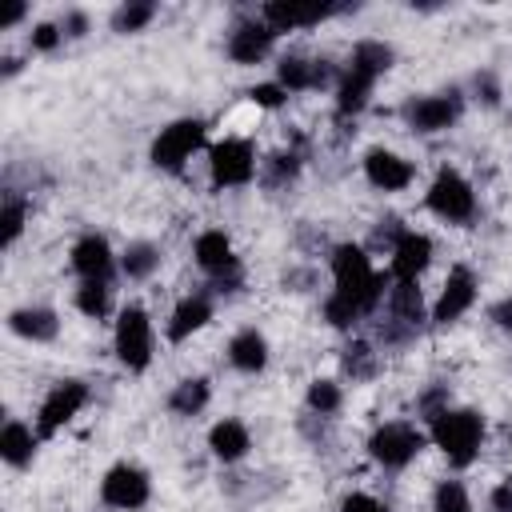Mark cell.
I'll list each match as a JSON object with an SVG mask.
<instances>
[{
	"instance_id": "27",
	"label": "cell",
	"mask_w": 512,
	"mask_h": 512,
	"mask_svg": "<svg viewBox=\"0 0 512 512\" xmlns=\"http://www.w3.org/2000/svg\"><path fill=\"white\" fill-rule=\"evenodd\" d=\"M156 264H160V248H156V244H148V240L128 244V248H124V256H120V268H124V276H128V280H144V276H152V272H156Z\"/></svg>"
},
{
	"instance_id": "8",
	"label": "cell",
	"mask_w": 512,
	"mask_h": 512,
	"mask_svg": "<svg viewBox=\"0 0 512 512\" xmlns=\"http://www.w3.org/2000/svg\"><path fill=\"white\" fill-rule=\"evenodd\" d=\"M404 124L416 132H444L460 116V92H436V96H416L400 108Z\"/></svg>"
},
{
	"instance_id": "39",
	"label": "cell",
	"mask_w": 512,
	"mask_h": 512,
	"mask_svg": "<svg viewBox=\"0 0 512 512\" xmlns=\"http://www.w3.org/2000/svg\"><path fill=\"white\" fill-rule=\"evenodd\" d=\"M268 168H272V184H284V180H292V176H296L300 160H296L292 152H288V156L280 152V156H272V164H268Z\"/></svg>"
},
{
	"instance_id": "20",
	"label": "cell",
	"mask_w": 512,
	"mask_h": 512,
	"mask_svg": "<svg viewBox=\"0 0 512 512\" xmlns=\"http://www.w3.org/2000/svg\"><path fill=\"white\" fill-rule=\"evenodd\" d=\"M208 448H212L216 460L236 464V460L248 456L252 436H248V428H244L240 420H220V424H212V432H208Z\"/></svg>"
},
{
	"instance_id": "16",
	"label": "cell",
	"mask_w": 512,
	"mask_h": 512,
	"mask_svg": "<svg viewBox=\"0 0 512 512\" xmlns=\"http://www.w3.org/2000/svg\"><path fill=\"white\" fill-rule=\"evenodd\" d=\"M364 176H368V184L380 188V192H400V188L412 184V164H408L404 156L388 152V148H372V152L364 156Z\"/></svg>"
},
{
	"instance_id": "37",
	"label": "cell",
	"mask_w": 512,
	"mask_h": 512,
	"mask_svg": "<svg viewBox=\"0 0 512 512\" xmlns=\"http://www.w3.org/2000/svg\"><path fill=\"white\" fill-rule=\"evenodd\" d=\"M340 512H388V508L376 496H368V492H352V496H344Z\"/></svg>"
},
{
	"instance_id": "34",
	"label": "cell",
	"mask_w": 512,
	"mask_h": 512,
	"mask_svg": "<svg viewBox=\"0 0 512 512\" xmlns=\"http://www.w3.org/2000/svg\"><path fill=\"white\" fill-rule=\"evenodd\" d=\"M344 372H352V380L372 376V348L368 344H348L344 348Z\"/></svg>"
},
{
	"instance_id": "17",
	"label": "cell",
	"mask_w": 512,
	"mask_h": 512,
	"mask_svg": "<svg viewBox=\"0 0 512 512\" xmlns=\"http://www.w3.org/2000/svg\"><path fill=\"white\" fill-rule=\"evenodd\" d=\"M72 268L84 280H104L108 284V276H112V248H108V240L96 236V232L80 236L76 248H72Z\"/></svg>"
},
{
	"instance_id": "9",
	"label": "cell",
	"mask_w": 512,
	"mask_h": 512,
	"mask_svg": "<svg viewBox=\"0 0 512 512\" xmlns=\"http://www.w3.org/2000/svg\"><path fill=\"white\" fill-rule=\"evenodd\" d=\"M148 492H152V484H148V476H144L136 464H116V468H108V476H104V484H100L104 504H108V508H120V512L144 508V504H148Z\"/></svg>"
},
{
	"instance_id": "38",
	"label": "cell",
	"mask_w": 512,
	"mask_h": 512,
	"mask_svg": "<svg viewBox=\"0 0 512 512\" xmlns=\"http://www.w3.org/2000/svg\"><path fill=\"white\" fill-rule=\"evenodd\" d=\"M472 88H476V100H484V104H496L500 100V88H496V76L492 72H476L472 76Z\"/></svg>"
},
{
	"instance_id": "42",
	"label": "cell",
	"mask_w": 512,
	"mask_h": 512,
	"mask_svg": "<svg viewBox=\"0 0 512 512\" xmlns=\"http://www.w3.org/2000/svg\"><path fill=\"white\" fill-rule=\"evenodd\" d=\"M84 28H88V16L84 12H68L64 16V36H84Z\"/></svg>"
},
{
	"instance_id": "12",
	"label": "cell",
	"mask_w": 512,
	"mask_h": 512,
	"mask_svg": "<svg viewBox=\"0 0 512 512\" xmlns=\"http://www.w3.org/2000/svg\"><path fill=\"white\" fill-rule=\"evenodd\" d=\"M340 8L336 4H284V0H272V4H264L260 8V20L272 28V32H288V28H312V24H320V20H328V16H336Z\"/></svg>"
},
{
	"instance_id": "19",
	"label": "cell",
	"mask_w": 512,
	"mask_h": 512,
	"mask_svg": "<svg viewBox=\"0 0 512 512\" xmlns=\"http://www.w3.org/2000/svg\"><path fill=\"white\" fill-rule=\"evenodd\" d=\"M208 320H212V300L200 296V292H196V296H184V300L176 304L172 320H168V340L180 344V340H188L192 332H200Z\"/></svg>"
},
{
	"instance_id": "43",
	"label": "cell",
	"mask_w": 512,
	"mask_h": 512,
	"mask_svg": "<svg viewBox=\"0 0 512 512\" xmlns=\"http://www.w3.org/2000/svg\"><path fill=\"white\" fill-rule=\"evenodd\" d=\"M24 12H28V8H24V4H12V8H8V12H4V20H0V24H4V28H8V24H16V20H24Z\"/></svg>"
},
{
	"instance_id": "24",
	"label": "cell",
	"mask_w": 512,
	"mask_h": 512,
	"mask_svg": "<svg viewBox=\"0 0 512 512\" xmlns=\"http://www.w3.org/2000/svg\"><path fill=\"white\" fill-rule=\"evenodd\" d=\"M372 84H376V80H368V76L344 68L340 80H336V112H340V116H356V112L368 104Z\"/></svg>"
},
{
	"instance_id": "15",
	"label": "cell",
	"mask_w": 512,
	"mask_h": 512,
	"mask_svg": "<svg viewBox=\"0 0 512 512\" xmlns=\"http://www.w3.org/2000/svg\"><path fill=\"white\" fill-rule=\"evenodd\" d=\"M276 32L264 24V20H240L232 32H228V56L236 64H260L272 48Z\"/></svg>"
},
{
	"instance_id": "11",
	"label": "cell",
	"mask_w": 512,
	"mask_h": 512,
	"mask_svg": "<svg viewBox=\"0 0 512 512\" xmlns=\"http://www.w3.org/2000/svg\"><path fill=\"white\" fill-rule=\"evenodd\" d=\"M432 260V240L424 232H400L392 240V276L396 284H416Z\"/></svg>"
},
{
	"instance_id": "6",
	"label": "cell",
	"mask_w": 512,
	"mask_h": 512,
	"mask_svg": "<svg viewBox=\"0 0 512 512\" xmlns=\"http://www.w3.org/2000/svg\"><path fill=\"white\" fill-rule=\"evenodd\" d=\"M420 448H424V432H420L416 424H404V420H392V424L376 428L372 440H368V456H372L376 464H384V468H404V464H412Z\"/></svg>"
},
{
	"instance_id": "18",
	"label": "cell",
	"mask_w": 512,
	"mask_h": 512,
	"mask_svg": "<svg viewBox=\"0 0 512 512\" xmlns=\"http://www.w3.org/2000/svg\"><path fill=\"white\" fill-rule=\"evenodd\" d=\"M276 84L284 92H304V88H320L328 84V68L324 60H304V56H284L276 68Z\"/></svg>"
},
{
	"instance_id": "29",
	"label": "cell",
	"mask_w": 512,
	"mask_h": 512,
	"mask_svg": "<svg viewBox=\"0 0 512 512\" xmlns=\"http://www.w3.org/2000/svg\"><path fill=\"white\" fill-rule=\"evenodd\" d=\"M152 16H156V4L132 0V4H120V8L112 12V28H116V32H140Z\"/></svg>"
},
{
	"instance_id": "25",
	"label": "cell",
	"mask_w": 512,
	"mask_h": 512,
	"mask_svg": "<svg viewBox=\"0 0 512 512\" xmlns=\"http://www.w3.org/2000/svg\"><path fill=\"white\" fill-rule=\"evenodd\" d=\"M32 452H36V436H32V428L20 424V420H8L4 432H0V456H4L12 468H24V464L32 460Z\"/></svg>"
},
{
	"instance_id": "23",
	"label": "cell",
	"mask_w": 512,
	"mask_h": 512,
	"mask_svg": "<svg viewBox=\"0 0 512 512\" xmlns=\"http://www.w3.org/2000/svg\"><path fill=\"white\" fill-rule=\"evenodd\" d=\"M392 60H396V52H392L384 40H360V44L352 48L348 72H360V76L376 80V76H384V72L392 68Z\"/></svg>"
},
{
	"instance_id": "35",
	"label": "cell",
	"mask_w": 512,
	"mask_h": 512,
	"mask_svg": "<svg viewBox=\"0 0 512 512\" xmlns=\"http://www.w3.org/2000/svg\"><path fill=\"white\" fill-rule=\"evenodd\" d=\"M248 96H252V104H260V108H280V104L288 100V92H284L276 80H272V84H256Z\"/></svg>"
},
{
	"instance_id": "30",
	"label": "cell",
	"mask_w": 512,
	"mask_h": 512,
	"mask_svg": "<svg viewBox=\"0 0 512 512\" xmlns=\"http://www.w3.org/2000/svg\"><path fill=\"white\" fill-rule=\"evenodd\" d=\"M76 308L84 312V316H104L108 312V284L104 280H84L80 288H76Z\"/></svg>"
},
{
	"instance_id": "21",
	"label": "cell",
	"mask_w": 512,
	"mask_h": 512,
	"mask_svg": "<svg viewBox=\"0 0 512 512\" xmlns=\"http://www.w3.org/2000/svg\"><path fill=\"white\" fill-rule=\"evenodd\" d=\"M8 328H12L16 336L32 340V344H44V340H52V336L60 332V320H56L52 308H16V312L8 316Z\"/></svg>"
},
{
	"instance_id": "32",
	"label": "cell",
	"mask_w": 512,
	"mask_h": 512,
	"mask_svg": "<svg viewBox=\"0 0 512 512\" xmlns=\"http://www.w3.org/2000/svg\"><path fill=\"white\" fill-rule=\"evenodd\" d=\"M432 508L436 512H472V500L464 492L460 480H440L436 484V496H432Z\"/></svg>"
},
{
	"instance_id": "31",
	"label": "cell",
	"mask_w": 512,
	"mask_h": 512,
	"mask_svg": "<svg viewBox=\"0 0 512 512\" xmlns=\"http://www.w3.org/2000/svg\"><path fill=\"white\" fill-rule=\"evenodd\" d=\"M304 400H308V408H312L316 416H332V412L340 408V384H336V380H312Z\"/></svg>"
},
{
	"instance_id": "4",
	"label": "cell",
	"mask_w": 512,
	"mask_h": 512,
	"mask_svg": "<svg viewBox=\"0 0 512 512\" xmlns=\"http://www.w3.org/2000/svg\"><path fill=\"white\" fill-rule=\"evenodd\" d=\"M428 208L448 224H464L476 212V192L456 168H440L432 188H428Z\"/></svg>"
},
{
	"instance_id": "28",
	"label": "cell",
	"mask_w": 512,
	"mask_h": 512,
	"mask_svg": "<svg viewBox=\"0 0 512 512\" xmlns=\"http://www.w3.org/2000/svg\"><path fill=\"white\" fill-rule=\"evenodd\" d=\"M208 380H180L176 388H172V396H168V408L176 412V416H196L204 404H208Z\"/></svg>"
},
{
	"instance_id": "7",
	"label": "cell",
	"mask_w": 512,
	"mask_h": 512,
	"mask_svg": "<svg viewBox=\"0 0 512 512\" xmlns=\"http://www.w3.org/2000/svg\"><path fill=\"white\" fill-rule=\"evenodd\" d=\"M208 168H212V184L216 188H240V184H248L256 176V152H252L248 140L232 136V140H220L212 148Z\"/></svg>"
},
{
	"instance_id": "33",
	"label": "cell",
	"mask_w": 512,
	"mask_h": 512,
	"mask_svg": "<svg viewBox=\"0 0 512 512\" xmlns=\"http://www.w3.org/2000/svg\"><path fill=\"white\" fill-rule=\"evenodd\" d=\"M24 216H28V204H24L20 196H8V200H4V216H0V224H4V244H16V236L24 232Z\"/></svg>"
},
{
	"instance_id": "3",
	"label": "cell",
	"mask_w": 512,
	"mask_h": 512,
	"mask_svg": "<svg viewBox=\"0 0 512 512\" xmlns=\"http://www.w3.org/2000/svg\"><path fill=\"white\" fill-rule=\"evenodd\" d=\"M112 344H116V360H120L124 368L144 372V368L152 364V320H148V312L136 308V304H128V308L120 312V320H116Z\"/></svg>"
},
{
	"instance_id": "14",
	"label": "cell",
	"mask_w": 512,
	"mask_h": 512,
	"mask_svg": "<svg viewBox=\"0 0 512 512\" xmlns=\"http://www.w3.org/2000/svg\"><path fill=\"white\" fill-rule=\"evenodd\" d=\"M196 264L212 276V280H236V252H232V240L220 232V228H212V232H200L196 236Z\"/></svg>"
},
{
	"instance_id": "5",
	"label": "cell",
	"mask_w": 512,
	"mask_h": 512,
	"mask_svg": "<svg viewBox=\"0 0 512 512\" xmlns=\"http://www.w3.org/2000/svg\"><path fill=\"white\" fill-rule=\"evenodd\" d=\"M204 144V120H172L168 128H160V136L152 140V164L156 168H168V172H180L184 160Z\"/></svg>"
},
{
	"instance_id": "10",
	"label": "cell",
	"mask_w": 512,
	"mask_h": 512,
	"mask_svg": "<svg viewBox=\"0 0 512 512\" xmlns=\"http://www.w3.org/2000/svg\"><path fill=\"white\" fill-rule=\"evenodd\" d=\"M84 400H88V388H84L80 380H60V384L44 396V404H40V416H36L40 436L60 432V428H64V424L84 408Z\"/></svg>"
},
{
	"instance_id": "2",
	"label": "cell",
	"mask_w": 512,
	"mask_h": 512,
	"mask_svg": "<svg viewBox=\"0 0 512 512\" xmlns=\"http://www.w3.org/2000/svg\"><path fill=\"white\" fill-rule=\"evenodd\" d=\"M484 440V420L472 408H440L432 412V444L448 456V464L464 468L476 460Z\"/></svg>"
},
{
	"instance_id": "13",
	"label": "cell",
	"mask_w": 512,
	"mask_h": 512,
	"mask_svg": "<svg viewBox=\"0 0 512 512\" xmlns=\"http://www.w3.org/2000/svg\"><path fill=\"white\" fill-rule=\"evenodd\" d=\"M472 300H476V276H472V268H452L448 280H444V288H440V300L432 308V320L436 324H452V320H460L472 308Z\"/></svg>"
},
{
	"instance_id": "1",
	"label": "cell",
	"mask_w": 512,
	"mask_h": 512,
	"mask_svg": "<svg viewBox=\"0 0 512 512\" xmlns=\"http://www.w3.org/2000/svg\"><path fill=\"white\" fill-rule=\"evenodd\" d=\"M332 296L324 300V320L332 328H352L364 312H372L384 296V276L372 268L360 244H340L332 252Z\"/></svg>"
},
{
	"instance_id": "22",
	"label": "cell",
	"mask_w": 512,
	"mask_h": 512,
	"mask_svg": "<svg viewBox=\"0 0 512 512\" xmlns=\"http://www.w3.org/2000/svg\"><path fill=\"white\" fill-rule=\"evenodd\" d=\"M228 360H232V368H240V372H260V368L268 364V340H264L256 328H240V332L232 336V344H228Z\"/></svg>"
},
{
	"instance_id": "26",
	"label": "cell",
	"mask_w": 512,
	"mask_h": 512,
	"mask_svg": "<svg viewBox=\"0 0 512 512\" xmlns=\"http://www.w3.org/2000/svg\"><path fill=\"white\" fill-rule=\"evenodd\" d=\"M388 312H392V324L400 328H416L424 320V300H420V288L416 284H396L388 292Z\"/></svg>"
},
{
	"instance_id": "40",
	"label": "cell",
	"mask_w": 512,
	"mask_h": 512,
	"mask_svg": "<svg viewBox=\"0 0 512 512\" xmlns=\"http://www.w3.org/2000/svg\"><path fill=\"white\" fill-rule=\"evenodd\" d=\"M488 508H492V512H512V480H500V484L492 488Z\"/></svg>"
},
{
	"instance_id": "36",
	"label": "cell",
	"mask_w": 512,
	"mask_h": 512,
	"mask_svg": "<svg viewBox=\"0 0 512 512\" xmlns=\"http://www.w3.org/2000/svg\"><path fill=\"white\" fill-rule=\"evenodd\" d=\"M60 40H64V32H60L56 24H36V28H32V48H36V52H52Z\"/></svg>"
},
{
	"instance_id": "41",
	"label": "cell",
	"mask_w": 512,
	"mask_h": 512,
	"mask_svg": "<svg viewBox=\"0 0 512 512\" xmlns=\"http://www.w3.org/2000/svg\"><path fill=\"white\" fill-rule=\"evenodd\" d=\"M488 316H492V324H496L500 332H512V296H504V300H496Z\"/></svg>"
}]
</instances>
